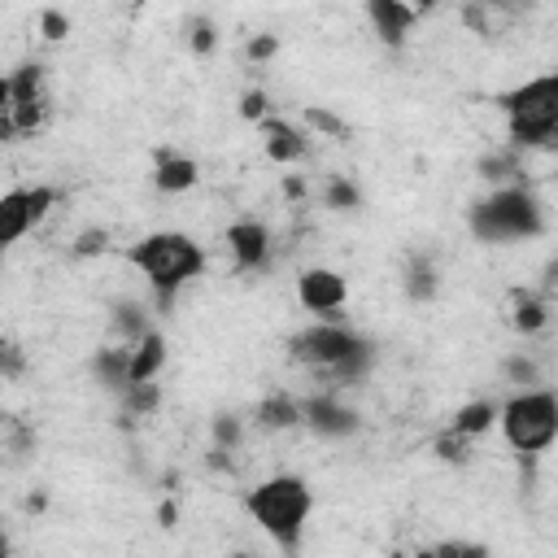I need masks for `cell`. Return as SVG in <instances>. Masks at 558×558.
<instances>
[{
	"label": "cell",
	"instance_id": "6da1fadb",
	"mask_svg": "<svg viewBox=\"0 0 558 558\" xmlns=\"http://www.w3.org/2000/svg\"><path fill=\"white\" fill-rule=\"evenodd\" d=\"M244 514L283 549L296 554L305 541V523L314 514V488L301 475H270L244 493Z\"/></svg>",
	"mask_w": 558,
	"mask_h": 558
},
{
	"label": "cell",
	"instance_id": "7a4b0ae2",
	"mask_svg": "<svg viewBox=\"0 0 558 558\" xmlns=\"http://www.w3.org/2000/svg\"><path fill=\"white\" fill-rule=\"evenodd\" d=\"M126 257H131V266H140L148 275L157 310H170L179 288L205 270V248L183 231H153L135 248H126Z\"/></svg>",
	"mask_w": 558,
	"mask_h": 558
},
{
	"label": "cell",
	"instance_id": "3957f363",
	"mask_svg": "<svg viewBox=\"0 0 558 558\" xmlns=\"http://www.w3.org/2000/svg\"><path fill=\"white\" fill-rule=\"evenodd\" d=\"M466 227L480 244H514V240H536L545 231V205L527 183H506L493 187L484 201L471 205Z\"/></svg>",
	"mask_w": 558,
	"mask_h": 558
},
{
	"label": "cell",
	"instance_id": "277c9868",
	"mask_svg": "<svg viewBox=\"0 0 558 558\" xmlns=\"http://www.w3.org/2000/svg\"><path fill=\"white\" fill-rule=\"evenodd\" d=\"M497 427L519 458H541L558 440V397L549 388H527L497 401Z\"/></svg>",
	"mask_w": 558,
	"mask_h": 558
},
{
	"label": "cell",
	"instance_id": "5b68a950",
	"mask_svg": "<svg viewBox=\"0 0 558 558\" xmlns=\"http://www.w3.org/2000/svg\"><path fill=\"white\" fill-rule=\"evenodd\" d=\"M366 344V336H357L349 323H310V327H301L292 340H288V353L301 362V366H310V371H323V375H331L344 357H353L357 349Z\"/></svg>",
	"mask_w": 558,
	"mask_h": 558
},
{
	"label": "cell",
	"instance_id": "8992f818",
	"mask_svg": "<svg viewBox=\"0 0 558 558\" xmlns=\"http://www.w3.org/2000/svg\"><path fill=\"white\" fill-rule=\"evenodd\" d=\"M9 96H13V109H9V122L17 135H31L44 126L48 118V92H44V65L39 61H22L13 74H9Z\"/></svg>",
	"mask_w": 558,
	"mask_h": 558
},
{
	"label": "cell",
	"instance_id": "52a82bcc",
	"mask_svg": "<svg viewBox=\"0 0 558 558\" xmlns=\"http://www.w3.org/2000/svg\"><path fill=\"white\" fill-rule=\"evenodd\" d=\"M301 423L323 440H344V436L362 432V414L331 388H318V392L301 397Z\"/></svg>",
	"mask_w": 558,
	"mask_h": 558
},
{
	"label": "cell",
	"instance_id": "ba28073f",
	"mask_svg": "<svg viewBox=\"0 0 558 558\" xmlns=\"http://www.w3.org/2000/svg\"><path fill=\"white\" fill-rule=\"evenodd\" d=\"M296 301L305 314H318L323 323H340V310L349 301V279L331 266H310L296 279Z\"/></svg>",
	"mask_w": 558,
	"mask_h": 558
},
{
	"label": "cell",
	"instance_id": "9c48e42d",
	"mask_svg": "<svg viewBox=\"0 0 558 558\" xmlns=\"http://www.w3.org/2000/svg\"><path fill=\"white\" fill-rule=\"evenodd\" d=\"M222 240H227V253H231L235 270H262L270 262L275 235H270V227L262 218H235Z\"/></svg>",
	"mask_w": 558,
	"mask_h": 558
},
{
	"label": "cell",
	"instance_id": "30bf717a",
	"mask_svg": "<svg viewBox=\"0 0 558 558\" xmlns=\"http://www.w3.org/2000/svg\"><path fill=\"white\" fill-rule=\"evenodd\" d=\"M366 22L384 48H405V39L418 22V9L401 4V0H366Z\"/></svg>",
	"mask_w": 558,
	"mask_h": 558
},
{
	"label": "cell",
	"instance_id": "8fae6325",
	"mask_svg": "<svg viewBox=\"0 0 558 558\" xmlns=\"http://www.w3.org/2000/svg\"><path fill=\"white\" fill-rule=\"evenodd\" d=\"M501 113L506 118H527V113H545V109H558V74H536L510 92L497 96Z\"/></svg>",
	"mask_w": 558,
	"mask_h": 558
},
{
	"label": "cell",
	"instance_id": "7c38bea8",
	"mask_svg": "<svg viewBox=\"0 0 558 558\" xmlns=\"http://www.w3.org/2000/svg\"><path fill=\"white\" fill-rule=\"evenodd\" d=\"M201 183V166L183 153H170L161 148L157 153V166H153V187L166 192V196H179V192H192Z\"/></svg>",
	"mask_w": 558,
	"mask_h": 558
},
{
	"label": "cell",
	"instance_id": "4fadbf2b",
	"mask_svg": "<svg viewBox=\"0 0 558 558\" xmlns=\"http://www.w3.org/2000/svg\"><path fill=\"white\" fill-rule=\"evenodd\" d=\"M92 379L105 392L122 397L131 388V344H105V349H96L92 353Z\"/></svg>",
	"mask_w": 558,
	"mask_h": 558
},
{
	"label": "cell",
	"instance_id": "5bb4252c",
	"mask_svg": "<svg viewBox=\"0 0 558 558\" xmlns=\"http://www.w3.org/2000/svg\"><path fill=\"white\" fill-rule=\"evenodd\" d=\"M262 135H266V157L279 161V166L301 161L305 148H310V144H305V131L292 126V122H283V118H266V122H262Z\"/></svg>",
	"mask_w": 558,
	"mask_h": 558
},
{
	"label": "cell",
	"instance_id": "9a60e30c",
	"mask_svg": "<svg viewBox=\"0 0 558 558\" xmlns=\"http://www.w3.org/2000/svg\"><path fill=\"white\" fill-rule=\"evenodd\" d=\"M31 227H35V218H31V187L4 192V196H0V253H4L9 244H17Z\"/></svg>",
	"mask_w": 558,
	"mask_h": 558
},
{
	"label": "cell",
	"instance_id": "2e32d148",
	"mask_svg": "<svg viewBox=\"0 0 558 558\" xmlns=\"http://www.w3.org/2000/svg\"><path fill=\"white\" fill-rule=\"evenodd\" d=\"M253 427H262V432H292V427H301V401L292 392L262 397L257 410H253Z\"/></svg>",
	"mask_w": 558,
	"mask_h": 558
},
{
	"label": "cell",
	"instance_id": "e0dca14e",
	"mask_svg": "<svg viewBox=\"0 0 558 558\" xmlns=\"http://www.w3.org/2000/svg\"><path fill=\"white\" fill-rule=\"evenodd\" d=\"M493 427H497V401H493V397H480V401L458 405L445 432H453V436H462V440H480V436H488Z\"/></svg>",
	"mask_w": 558,
	"mask_h": 558
},
{
	"label": "cell",
	"instance_id": "ac0fdd59",
	"mask_svg": "<svg viewBox=\"0 0 558 558\" xmlns=\"http://www.w3.org/2000/svg\"><path fill=\"white\" fill-rule=\"evenodd\" d=\"M161 366H166V336L153 327L131 344V384H157Z\"/></svg>",
	"mask_w": 558,
	"mask_h": 558
},
{
	"label": "cell",
	"instance_id": "d6986e66",
	"mask_svg": "<svg viewBox=\"0 0 558 558\" xmlns=\"http://www.w3.org/2000/svg\"><path fill=\"white\" fill-rule=\"evenodd\" d=\"M401 292H405V301H414V305H427V301L440 292V275H436V266H432L427 253H410V262H405V270H401Z\"/></svg>",
	"mask_w": 558,
	"mask_h": 558
},
{
	"label": "cell",
	"instance_id": "ffe728a7",
	"mask_svg": "<svg viewBox=\"0 0 558 558\" xmlns=\"http://www.w3.org/2000/svg\"><path fill=\"white\" fill-rule=\"evenodd\" d=\"M545 323H549V296L532 292V288H519L514 305H510V327L519 336H536V331H545Z\"/></svg>",
	"mask_w": 558,
	"mask_h": 558
},
{
	"label": "cell",
	"instance_id": "44dd1931",
	"mask_svg": "<svg viewBox=\"0 0 558 558\" xmlns=\"http://www.w3.org/2000/svg\"><path fill=\"white\" fill-rule=\"evenodd\" d=\"M475 174H480L484 183H493V187H506V183H514V179L523 174V153H514L510 144L488 148V153L475 161Z\"/></svg>",
	"mask_w": 558,
	"mask_h": 558
},
{
	"label": "cell",
	"instance_id": "7402d4cb",
	"mask_svg": "<svg viewBox=\"0 0 558 558\" xmlns=\"http://www.w3.org/2000/svg\"><path fill=\"white\" fill-rule=\"evenodd\" d=\"M323 205L336 209V214H357V209L366 205V196H362V187H357L349 174H331V179L323 183Z\"/></svg>",
	"mask_w": 558,
	"mask_h": 558
},
{
	"label": "cell",
	"instance_id": "603a6c76",
	"mask_svg": "<svg viewBox=\"0 0 558 558\" xmlns=\"http://www.w3.org/2000/svg\"><path fill=\"white\" fill-rule=\"evenodd\" d=\"M109 314H113V327L126 336V344H135L140 336H148V331H153L148 305H140V301H113V305H109Z\"/></svg>",
	"mask_w": 558,
	"mask_h": 558
},
{
	"label": "cell",
	"instance_id": "cb8c5ba5",
	"mask_svg": "<svg viewBox=\"0 0 558 558\" xmlns=\"http://www.w3.org/2000/svg\"><path fill=\"white\" fill-rule=\"evenodd\" d=\"M118 401H122V423L148 418V414H157V405H161V388H157V384H131Z\"/></svg>",
	"mask_w": 558,
	"mask_h": 558
},
{
	"label": "cell",
	"instance_id": "d4e9b609",
	"mask_svg": "<svg viewBox=\"0 0 558 558\" xmlns=\"http://www.w3.org/2000/svg\"><path fill=\"white\" fill-rule=\"evenodd\" d=\"M209 440H214V449H235L240 440H244V418L240 414H214L209 418Z\"/></svg>",
	"mask_w": 558,
	"mask_h": 558
},
{
	"label": "cell",
	"instance_id": "484cf974",
	"mask_svg": "<svg viewBox=\"0 0 558 558\" xmlns=\"http://www.w3.org/2000/svg\"><path fill=\"white\" fill-rule=\"evenodd\" d=\"M501 375H506L510 384H519V392H527V388H541V366H536L527 353H514V357H506V362H501Z\"/></svg>",
	"mask_w": 558,
	"mask_h": 558
},
{
	"label": "cell",
	"instance_id": "4316f807",
	"mask_svg": "<svg viewBox=\"0 0 558 558\" xmlns=\"http://www.w3.org/2000/svg\"><path fill=\"white\" fill-rule=\"evenodd\" d=\"M305 122H310L318 135H327V140H349V122H344L340 113H331L327 105H310V109H305Z\"/></svg>",
	"mask_w": 558,
	"mask_h": 558
},
{
	"label": "cell",
	"instance_id": "83f0119b",
	"mask_svg": "<svg viewBox=\"0 0 558 558\" xmlns=\"http://www.w3.org/2000/svg\"><path fill=\"white\" fill-rule=\"evenodd\" d=\"M432 453H436L440 462L466 466V462H471V440H462V436H453V432H440V436L432 440Z\"/></svg>",
	"mask_w": 558,
	"mask_h": 558
},
{
	"label": "cell",
	"instance_id": "f1b7e54d",
	"mask_svg": "<svg viewBox=\"0 0 558 558\" xmlns=\"http://www.w3.org/2000/svg\"><path fill=\"white\" fill-rule=\"evenodd\" d=\"M187 44H192L196 57H209V52L218 48V26H214L209 17H192V26H187Z\"/></svg>",
	"mask_w": 558,
	"mask_h": 558
},
{
	"label": "cell",
	"instance_id": "f546056e",
	"mask_svg": "<svg viewBox=\"0 0 558 558\" xmlns=\"http://www.w3.org/2000/svg\"><path fill=\"white\" fill-rule=\"evenodd\" d=\"M105 248H109V231H105V227H87V231H78L74 244H70L74 257H100Z\"/></svg>",
	"mask_w": 558,
	"mask_h": 558
},
{
	"label": "cell",
	"instance_id": "4dcf8cb0",
	"mask_svg": "<svg viewBox=\"0 0 558 558\" xmlns=\"http://www.w3.org/2000/svg\"><path fill=\"white\" fill-rule=\"evenodd\" d=\"M432 554H436V558H493L484 541H462V536H453V541H440Z\"/></svg>",
	"mask_w": 558,
	"mask_h": 558
},
{
	"label": "cell",
	"instance_id": "1f68e13d",
	"mask_svg": "<svg viewBox=\"0 0 558 558\" xmlns=\"http://www.w3.org/2000/svg\"><path fill=\"white\" fill-rule=\"evenodd\" d=\"M26 371V349L9 336H0V379H17Z\"/></svg>",
	"mask_w": 558,
	"mask_h": 558
},
{
	"label": "cell",
	"instance_id": "d6a6232c",
	"mask_svg": "<svg viewBox=\"0 0 558 558\" xmlns=\"http://www.w3.org/2000/svg\"><path fill=\"white\" fill-rule=\"evenodd\" d=\"M240 118H244V122H257V126L270 118V100H266L262 87H248V92L240 96Z\"/></svg>",
	"mask_w": 558,
	"mask_h": 558
},
{
	"label": "cell",
	"instance_id": "836d02e7",
	"mask_svg": "<svg viewBox=\"0 0 558 558\" xmlns=\"http://www.w3.org/2000/svg\"><path fill=\"white\" fill-rule=\"evenodd\" d=\"M244 57H248L253 65H266L270 57H279V35H253V39L244 44Z\"/></svg>",
	"mask_w": 558,
	"mask_h": 558
},
{
	"label": "cell",
	"instance_id": "e575fe53",
	"mask_svg": "<svg viewBox=\"0 0 558 558\" xmlns=\"http://www.w3.org/2000/svg\"><path fill=\"white\" fill-rule=\"evenodd\" d=\"M39 35H44V39H65V35H70V17H65L61 9H44V13H39Z\"/></svg>",
	"mask_w": 558,
	"mask_h": 558
},
{
	"label": "cell",
	"instance_id": "d590c367",
	"mask_svg": "<svg viewBox=\"0 0 558 558\" xmlns=\"http://www.w3.org/2000/svg\"><path fill=\"white\" fill-rule=\"evenodd\" d=\"M9 109H13V96H9V74H0V122H9Z\"/></svg>",
	"mask_w": 558,
	"mask_h": 558
},
{
	"label": "cell",
	"instance_id": "8d00e7d4",
	"mask_svg": "<svg viewBox=\"0 0 558 558\" xmlns=\"http://www.w3.org/2000/svg\"><path fill=\"white\" fill-rule=\"evenodd\" d=\"M283 192H288L292 201H301V196H305V183H301V179H283Z\"/></svg>",
	"mask_w": 558,
	"mask_h": 558
},
{
	"label": "cell",
	"instance_id": "74e56055",
	"mask_svg": "<svg viewBox=\"0 0 558 558\" xmlns=\"http://www.w3.org/2000/svg\"><path fill=\"white\" fill-rule=\"evenodd\" d=\"M0 558H13V541H9V532L0 527Z\"/></svg>",
	"mask_w": 558,
	"mask_h": 558
},
{
	"label": "cell",
	"instance_id": "f35d334b",
	"mask_svg": "<svg viewBox=\"0 0 558 558\" xmlns=\"http://www.w3.org/2000/svg\"><path fill=\"white\" fill-rule=\"evenodd\" d=\"M174 519H179V510H174V506H170V501H166V506H161V523H166V527H170V523H174Z\"/></svg>",
	"mask_w": 558,
	"mask_h": 558
},
{
	"label": "cell",
	"instance_id": "ab89813d",
	"mask_svg": "<svg viewBox=\"0 0 558 558\" xmlns=\"http://www.w3.org/2000/svg\"><path fill=\"white\" fill-rule=\"evenodd\" d=\"M397 558H436L432 549H414V554H397Z\"/></svg>",
	"mask_w": 558,
	"mask_h": 558
},
{
	"label": "cell",
	"instance_id": "60d3db41",
	"mask_svg": "<svg viewBox=\"0 0 558 558\" xmlns=\"http://www.w3.org/2000/svg\"><path fill=\"white\" fill-rule=\"evenodd\" d=\"M227 558H253V554H248V549H235V554H227Z\"/></svg>",
	"mask_w": 558,
	"mask_h": 558
}]
</instances>
